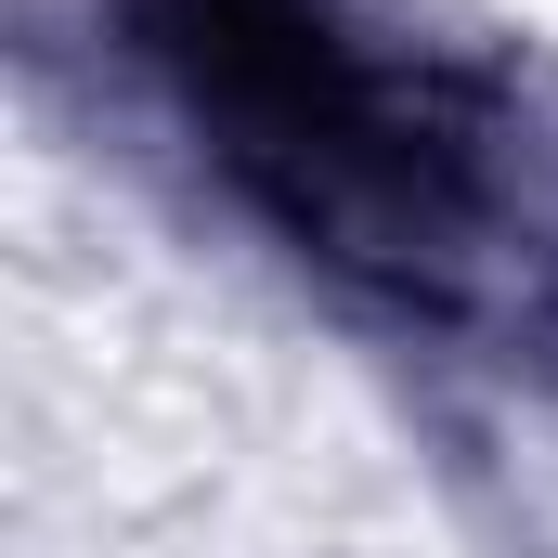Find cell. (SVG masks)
Segmentation results:
<instances>
[{
  "mask_svg": "<svg viewBox=\"0 0 558 558\" xmlns=\"http://www.w3.org/2000/svg\"><path fill=\"white\" fill-rule=\"evenodd\" d=\"M208 182L390 338H558V143L494 52L390 0H118Z\"/></svg>",
  "mask_w": 558,
  "mask_h": 558,
  "instance_id": "cell-1",
  "label": "cell"
}]
</instances>
